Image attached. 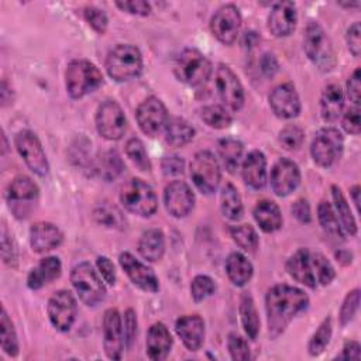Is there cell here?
<instances>
[{"instance_id":"6da1fadb","label":"cell","mask_w":361,"mask_h":361,"mask_svg":"<svg viewBox=\"0 0 361 361\" xmlns=\"http://www.w3.org/2000/svg\"><path fill=\"white\" fill-rule=\"evenodd\" d=\"M309 305L307 295L295 286L275 285L265 298L268 330L271 337H278L285 331L293 317Z\"/></svg>"},{"instance_id":"7a4b0ae2","label":"cell","mask_w":361,"mask_h":361,"mask_svg":"<svg viewBox=\"0 0 361 361\" xmlns=\"http://www.w3.org/2000/svg\"><path fill=\"white\" fill-rule=\"evenodd\" d=\"M106 71L116 82L135 79L142 72V55L140 49L130 44H118L106 58Z\"/></svg>"},{"instance_id":"3957f363","label":"cell","mask_w":361,"mask_h":361,"mask_svg":"<svg viewBox=\"0 0 361 361\" xmlns=\"http://www.w3.org/2000/svg\"><path fill=\"white\" fill-rule=\"evenodd\" d=\"M103 83V75L96 65L86 59L69 62L65 72L66 92L72 99H80L94 92Z\"/></svg>"},{"instance_id":"277c9868","label":"cell","mask_w":361,"mask_h":361,"mask_svg":"<svg viewBox=\"0 0 361 361\" xmlns=\"http://www.w3.org/2000/svg\"><path fill=\"white\" fill-rule=\"evenodd\" d=\"M173 72L180 82L189 86H199L210 78L212 63L200 51L186 48L176 58Z\"/></svg>"},{"instance_id":"5b68a950","label":"cell","mask_w":361,"mask_h":361,"mask_svg":"<svg viewBox=\"0 0 361 361\" xmlns=\"http://www.w3.org/2000/svg\"><path fill=\"white\" fill-rule=\"evenodd\" d=\"M120 200L128 212L144 217L151 216L158 207V200L154 189L138 178L130 179L121 188Z\"/></svg>"},{"instance_id":"8992f818","label":"cell","mask_w":361,"mask_h":361,"mask_svg":"<svg viewBox=\"0 0 361 361\" xmlns=\"http://www.w3.org/2000/svg\"><path fill=\"white\" fill-rule=\"evenodd\" d=\"M71 282L86 306H96L106 296V288L89 262H80L72 268Z\"/></svg>"},{"instance_id":"52a82bcc","label":"cell","mask_w":361,"mask_h":361,"mask_svg":"<svg viewBox=\"0 0 361 361\" xmlns=\"http://www.w3.org/2000/svg\"><path fill=\"white\" fill-rule=\"evenodd\" d=\"M303 49L307 58L323 71H330L334 65V52L326 31L316 21H310L305 30Z\"/></svg>"},{"instance_id":"ba28073f","label":"cell","mask_w":361,"mask_h":361,"mask_svg":"<svg viewBox=\"0 0 361 361\" xmlns=\"http://www.w3.org/2000/svg\"><path fill=\"white\" fill-rule=\"evenodd\" d=\"M190 178L204 195H212L219 188L221 172L219 161L209 151H199L190 162Z\"/></svg>"},{"instance_id":"9c48e42d","label":"cell","mask_w":361,"mask_h":361,"mask_svg":"<svg viewBox=\"0 0 361 361\" xmlns=\"http://www.w3.org/2000/svg\"><path fill=\"white\" fill-rule=\"evenodd\" d=\"M343 147L344 138L341 133L334 127H326L316 133L312 141L310 154L319 166L326 168L333 165L341 157Z\"/></svg>"},{"instance_id":"30bf717a","label":"cell","mask_w":361,"mask_h":361,"mask_svg":"<svg viewBox=\"0 0 361 361\" xmlns=\"http://www.w3.org/2000/svg\"><path fill=\"white\" fill-rule=\"evenodd\" d=\"M16 148L27 166L37 175L45 176L49 171L48 159L39 138L30 130H21L17 133L16 138Z\"/></svg>"},{"instance_id":"8fae6325","label":"cell","mask_w":361,"mask_h":361,"mask_svg":"<svg viewBox=\"0 0 361 361\" xmlns=\"http://www.w3.org/2000/svg\"><path fill=\"white\" fill-rule=\"evenodd\" d=\"M96 128L99 134L110 141L120 140L127 128L126 116L114 100L103 102L96 111Z\"/></svg>"},{"instance_id":"7c38bea8","label":"cell","mask_w":361,"mask_h":361,"mask_svg":"<svg viewBox=\"0 0 361 361\" xmlns=\"http://www.w3.org/2000/svg\"><path fill=\"white\" fill-rule=\"evenodd\" d=\"M241 28V14L234 4L221 6L210 21L213 35L224 45H231L238 37Z\"/></svg>"},{"instance_id":"4fadbf2b","label":"cell","mask_w":361,"mask_h":361,"mask_svg":"<svg viewBox=\"0 0 361 361\" xmlns=\"http://www.w3.org/2000/svg\"><path fill=\"white\" fill-rule=\"evenodd\" d=\"M76 299L69 290H56L48 300V316L55 329L68 331L76 319Z\"/></svg>"},{"instance_id":"5bb4252c","label":"cell","mask_w":361,"mask_h":361,"mask_svg":"<svg viewBox=\"0 0 361 361\" xmlns=\"http://www.w3.org/2000/svg\"><path fill=\"white\" fill-rule=\"evenodd\" d=\"M135 118L141 131L154 137L168 121V111L165 104L155 96L147 97L137 109Z\"/></svg>"},{"instance_id":"9a60e30c","label":"cell","mask_w":361,"mask_h":361,"mask_svg":"<svg viewBox=\"0 0 361 361\" xmlns=\"http://www.w3.org/2000/svg\"><path fill=\"white\" fill-rule=\"evenodd\" d=\"M216 86L224 104L237 111L244 104V89L230 66L220 63L216 71Z\"/></svg>"},{"instance_id":"2e32d148","label":"cell","mask_w":361,"mask_h":361,"mask_svg":"<svg viewBox=\"0 0 361 361\" xmlns=\"http://www.w3.org/2000/svg\"><path fill=\"white\" fill-rule=\"evenodd\" d=\"M124 330L117 309H107L103 316V345L110 360H120L124 350Z\"/></svg>"},{"instance_id":"e0dca14e","label":"cell","mask_w":361,"mask_h":361,"mask_svg":"<svg viewBox=\"0 0 361 361\" xmlns=\"http://www.w3.org/2000/svg\"><path fill=\"white\" fill-rule=\"evenodd\" d=\"M300 183L299 166L288 159L281 158L271 169V188L278 196H288Z\"/></svg>"},{"instance_id":"ac0fdd59","label":"cell","mask_w":361,"mask_h":361,"mask_svg":"<svg viewBox=\"0 0 361 361\" xmlns=\"http://www.w3.org/2000/svg\"><path fill=\"white\" fill-rule=\"evenodd\" d=\"M164 202L168 213L180 219L190 213L195 203V195L183 180H173L165 188Z\"/></svg>"},{"instance_id":"d6986e66","label":"cell","mask_w":361,"mask_h":361,"mask_svg":"<svg viewBox=\"0 0 361 361\" xmlns=\"http://www.w3.org/2000/svg\"><path fill=\"white\" fill-rule=\"evenodd\" d=\"M118 262L130 281L145 292H157L159 289L158 279L151 268L144 265L130 252H121L118 257Z\"/></svg>"},{"instance_id":"ffe728a7","label":"cell","mask_w":361,"mask_h":361,"mask_svg":"<svg viewBox=\"0 0 361 361\" xmlns=\"http://www.w3.org/2000/svg\"><path fill=\"white\" fill-rule=\"evenodd\" d=\"M269 106L281 118L296 117L300 111V99L292 83L276 86L269 94Z\"/></svg>"},{"instance_id":"44dd1931","label":"cell","mask_w":361,"mask_h":361,"mask_svg":"<svg viewBox=\"0 0 361 361\" xmlns=\"http://www.w3.org/2000/svg\"><path fill=\"white\" fill-rule=\"evenodd\" d=\"M298 21L296 6L293 1L275 3L268 16V30L275 37H288L295 31Z\"/></svg>"},{"instance_id":"7402d4cb","label":"cell","mask_w":361,"mask_h":361,"mask_svg":"<svg viewBox=\"0 0 361 361\" xmlns=\"http://www.w3.org/2000/svg\"><path fill=\"white\" fill-rule=\"evenodd\" d=\"M175 331L189 351H197L204 340V322L197 314H186L176 320Z\"/></svg>"},{"instance_id":"603a6c76","label":"cell","mask_w":361,"mask_h":361,"mask_svg":"<svg viewBox=\"0 0 361 361\" xmlns=\"http://www.w3.org/2000/svg\"><path fill=\"white\" fill-rule=\"evenodd\" d=\"M63 234L52 223L39 221L32 224L30 228V243L31 248L35 252H47L62 244Z\"/></svg>"},{"instance_id":"cb8c5ba5","label":"cell","mask_w":361,"mask_h":361,"mask_svg":"<svg viewBox=\"0 0 361 361\" xmlns=\"http://www.w3.org/2000/svg\"><path fill=\"white\" fill-rule=\"evenodd\" d=\"M286 271L288 274L299 283L309 286V288H316L317 281L314 276V268L310 257V251L306 248L298 250L286 262Z\"/></svg>"},{"instance_id":"d4e9b609","label":"cell","mask_w":361,"mask_h":361,"mask_svg":"<svg viewBox=\"0 0 361 361\" xmlns=\"http://www.w3.org/2000/svg\"><path fill=\"white\" fill-rule=\"evenodd\" d=\"M145 345L147 355L154 361L164 360L168 355L172 347V336L164 323L158 322L149 327Z\"/></svg>"},{"instance_id":"484cf974","label":"cell","mask_w":361,"mask_h":361,"mask_svg":"<svg viewBox=\"0 0 361 361\" xmlns=\"http://www.w3.org/2000/svg\"><path fill=\"white\" fill-rule=\"evenodd\" d=\"M243 179L252 189H261L267 183V159L265 155L254 149L243 162Z\"/></svg>"},{"instance_id":"4316f807","label":"cell","mask_w":361,"mask_h":361,"mask_svg":"<svg viewBox=\"0 0 361 361\" xmlns=\"http://www.w3.org/2000/svg\"><path fill=\"white\" fill-rule=\"evenodd\" d=\"M62 272V264L58 257H45L42 258L35 268L27 276V286L32 290L42 288L47 283H51L59 278Z\"/></svg>"},{"instance_id":"83f0119b","label":"cell","mask_w":361,"mask_h":361,"mask_svg":"<svg viewBox=\"0 0 361 361\" xmlns=\"http://www.w3.org/2000/svg\"><path fill=\"white\" fill-rule=\"evenodd\" d=\"M254 219L265 233H272L281 228L282 214L278 204L272 200H261L254 207Z\"/></svg>"},{"instance_id":"f1b7e54d","label":"cell","mask_w":361,"mask_h":361,"mask_svg":"<svg viewBox=\"0 0 361 361\" xmlns=\"http://www.w3.org/2000/svg\"><path fill=\"white\" fill-rule=\"evenodd\" d=\"M344 106V94L338 85H329L324 87L320 99V110L322 117L326 121H336Z\"/></svg>"},{"instance_id":"f546056e","label":"cell","mask_w":361,"mask_h":361,"mask_svg":"<svg viewBox=\"0 0 361 361\" xmlns=\"http://www.w3.org/2000/svg\"><path fill=\"white\" fill-rule=\"evenodd\" d=\"M138 252L147 261H159L165 252V238L161 230L151 228L142 233L138 241Z\"/></svg>"},{"instance_id":"4dcf8cb0","label":"cell","mask_w":361,"mask_h":361,"mask_svg":"<svg viewBox=\"0 0 361 361\" xmlns=\"http://www.w3.org/2000/svg\"><path fill=\"white\" fill-rule=\"evenodd\" d=\"M195 128L180 117L168 118L165 124V141L171 147H182L192 141Z\"/></svg>"},{"instance_id":"1f68e13d","label":"cell","mask_w":361,"mask_h":361,"mask_svg":"<svg viewBox=\"0 0 361 361\" xmlns=\"http://www.w3.org/2000/svg\"><path fill=\"white\" fill-rule=\"evenodd\" d=\"M226 272L235 286H244L252 276V265L241 252H233L226 261Z\"/></svg>"},{"instance_id":"d6a6232c","label":"cell","mask_w":361,"mask_h":361,"mask_svg":"<svg viewBox=\"0 0 361 361\" xmlns=\"http://www.w3.org/2000/svg\"><path fill=\"white\" fill-rule=\"evenodd\" d=\"M331 196H333V202H334V212L336 216L340 221V226L344 231H347L350 235H354L357 233V223L354 220V216L350 210V206L341 192V189L336 185L331 186Z\"/></svg>"},{"instance_id":"836d02e7","label":"cell","mask_w":361,"mask_h":361,"mask_svg":"<svg viewBox=\"0 0 361 361\" xmlns=\"http://www.w3.org/2000/svg\"><path fill=\"white\" fill-rule=\"evenodd\" d=\"M38 186L25 175L16 176L7 189V197L11 202H28L38 196Z\"/></svg>"},{"instance_id":"e575fe53","label":"cell","mask_w":361,"mask_h":361,"mask_svg":"<svg viewBox=\"0 0 361 361\" xmlns=\"http://www.w3.org/2000/svg\"><path fill=\"white\" fill-rule=\"evenodd\" d=\"M238 310H240L241 323H243V327H244L247 336L251 340H255L258 330H259V319H258V313H257L252 296L250 293L245 292L241 295Z\"/></svg>"},{"instance_id":"d590c367","label":"cell","mask_w":361,"mask_h":361,"mask_svg":"<svg viewBox=\"0 0 361 361\" xmlns=\"http://www.w3.org/2000/svg\"><path fill=\"white\" fill-rule=\"evenodd\" d=\"M217 149H219V155H220L226 169L233 173L241 162V157H243L241 141L234 140V138H223L219 141Z\"/></svg>"},{"instance_id":"8d00e7d4","label":"cell","mask_w":361,"mask_h":361,"mask_svg":"<svg viewBox=\"0 0 361 361\" xmlns=\"http://www.w3.org/2000/svg\"><path fill=\"white\" fill-rule=\"evenodd\" d=\"M220 207L228 220H238L243 216V202L233 183H226L220 196Z\"/></svg>"},{"instance_id":"74e56055","label":"cell","mask_w":361,"mask_h":361,"mask_svg":"<svg viewBox=\"0 0 361 361\" xmlns=\"http://www.w3.org/2000/svg\"><path fill=\"white\" fill-rule=\"evenodd\" d=\"M317 216H319L320 226L329 235L343 240V228L340 226V221L336 216L333 206L329 202H326V200L320 202V204L317 207Z\"/></svg>"},{"instance_id":"f35d334b","label":"cell","mask_w":361,"mask_h":361,"mask_svg":"<svg viewBox=\"0 0 361 361\" xmlns=\"http://www.w3.org/2000/svg\"><path fill=\"white\" fill-rule=\"evenodd\" d=\"M96 169L99 171L103 179L111 180L121 173V171L124 169V165L120 155L116 151H107V152H103L102 157L99 158Z\"/></svg>"},{"instance_id":"ab89813d","label":"cell","mask_w":361,"mask_h":361,"mask_svg":"<svg viewBox=\"0 0 361 361\" xmlns=\"http://www.w3.org/2000/svg\"><path fill=\"white\" fill-rule=\"evenodd\" d=\"M200 117L212 128H226L231 124V114L220 104L204 106L200 111Z\"/></svg>"},{"instance_id":"60d3db41","label":"cell","mask_w":361,"mask_h":361,"mask_svg":"<svg viewBox=\"0 0 361 361\" xmlns=\"http://www.w3.org/2000/svg\"><path fill=\"white\" fill-rule=\"evenodd\" d=\"M0 337H1V348L4 353H7L11 357H16L18 354V341H17V334L14 330V326L7 316L6 309L1 312V319H0Z\"/></svg>"},{"instance_id":"b9f144b4","label":"cell","mask_w":361,"mask_h":361,"mask_svg":"<svg viewBox=\"0 0 361 361\" xmlns=\"http://www.w3.org/2000/svg\"><path fill=\"white\" fill-rule=\"evenodd\" d=\"M231 237L235 244L248 252H255L258 247V235L257 231L250 224H240L230 228Z\"/></svg>"},{"instance_id":"7bdbcfd3","label":"cell","mask_w":361,"mask_h":361,"mask_svg":"<svg viewBox=\"0 0 361 361\" xmlns=\"http://www.w3.org/2000/svg\"><path fill=\"white\" fill-rule=\"evenodd\" d=\"M331 337V319L327 317L322 322V324L319 326V329L314 331V334L312 336L309 344H307V350L310 355H319L322 354Z\"/></svg>"},{"instance_id":"ee69618b","label":"cell","mask_w":361,"mask_h":361,"mask_svg":"<svg viewBox=\"0 0 361 361\" xmlns=\"http://www.w3.org/2000/svg\"><path fill=\"white\" fill-rule=\"evenodd\" d=\"M126 154L130 158V161L141 171H149L151 162L148 158V154L144 148V144L138 138H130L126 144Z\"/></svg>"},{"instance_id":"f6af8a7d","label":"cell","mask_w":361,"mask_h":361,"mask_svg":"<svg viewBox=\"0 0 361 361\" xmlns=\"http://www.w3.org/2000/svg\"><path fill=\"white\" fill-rule=\"evenodd\" d=\"M312 257V262H313V268H314V276L317 281V285H329L334 276V268L330 264V261L320 252H310Z\"/></svg>"},{"instance_id":"bcb514c9","label":"cell","mask_w":361,"mask_h":361,"mask_svg":"<svg viewBox=\"0 0 361 361\" xmlns=\"http://www.w3.org/2000/svg\"><path fill=\"white\" fill-rule=\"evenodd\" d=\"M216 290V285L213 279L207 275H197L192 279L190 283V296L195 302H202Z\"/></svg>"},{"instance_id":"7dc6e473","label":"cell","mask_w":361,"mask_h":361,"mask_svg":"<svg viewBox=\"0 0 361 361\" xmlns=\"http://www.w3.org/2000/svg\"><path fill=\"white\" fill-rule=\"evenodd\" d=\"M305 138L303 130L295 124H289L285 128L281 130L279 133V142L286 148V149H296L302 145Z\"/></svg>"},{"instance_id":"c3c4849f","label":"cell","mask_w":361,"mask_h":361,"mask_svg":"<svg viewBox=\"0 0 361 361\" xmlns=\"http://www.w3.org/2000/svg\"><path fill=\"white\" fill-rule=\"evenodd\" d=\"M358 305H360V289H354L347 293L340 309V323L343 326H345L353 320V317L358 310Z\"/></svg>"},{"instance_id":"681fc988","label":"cell","mask_w":361,"mask_h":361,"mask_svg":"<svg viewBox=\"0 0 361 361\" xmlns=\"http://www.w3.org/2000/svg\"><path fill=\"white\" fill-rule=\"evenodd\" d=\"M227 347H228L231 358L235 360V361H245V360L251 358L250 347H248L247 341L241 336H238L235 333H231L228 336Z\"/></svg>"},{"instance_id":"f907efd6","label":"cell","mask_w":361,"mask_h":361,"mask_svg":"<svg viewBox=\"0 0 361 361\" xmlns=\"http://www.w3.org/2000/svg\"><path fill=\"white\" fill-rule=\"evenodd\" d=\"M85 14V20L89 23V25L99 34H104L106 30H107V16L103 10L97 8V7H93V6H89L85 8L83 11Z\"/></svg>"},{"instance_id":"816d5d0a","label":"cell","mask_w":361,"mask_h":361,"mask_svg":"<svg viewBox=\"0 0 361 361\" xmlns=\"http://www.w3.org/2000/svg\"><path fill=\"white\" fill-rule=\"evenodd\" d=\"M1 257H3V261L8 267H16V264H17V248H16V244H14V241H13L11 235L8 234L6 227H3V230H1Z\"/></svg>"},{"instance_id":"f5cc1de1","label":"cell","mask_w":361,"mask_h":361,"mask_svg":"<svg viewBox=\"0 0 361 361\" xmlns=\"http://www.w3.org/2000/svg\"><path fill=\"white\" fill-rule=\"evenodd\" d=\"M94 217L97 219L99 223L106 224V226H109V227L118 226L120 221H121L120 212H118L116 207H111V206H109V204L99 206V207L94 210Z\"/></svg>"},{"instance_id":"db71d44e","label":"cell","mask_w":361,"mask_h":361,"mask_svg":"<svg viewBox=\"0 0 361 361\" xmlns=\"http://www.w3.org/2000/svg\"><path fill=\"white\" fill-rule=\"evenodd\" d=\"M343 128L350 134H360L361 128V118H360V107L353 106L350 107L345 114L343 116Z\"/></svg>"},{"instance_id":"11a10c76","label":"cell","mask_w":361,"mask_h":361,"mask_svg":"<svg viewBox=\"0 0 361 361\" xmlns=\"http://www.w3.org/2000/svg\"><path fill=\"white\" fill-rule=\"evenodd\" d=\"M345 39H347V45L350 52L354 56H360L361 52V28H360V23L355 21L354 24H351L347 30L345 34Z\"/></svg>"},{"instance_id":"9f6ffc18","label":"cell","mask_w":361,"mask_h":361,"mask_svg":"<svg viewBox=\"0 0 361 361\" xmlns=\"http://www.w3.org/2000/svg\"><path fill=\"white\" fill-rule=\"evenodd\" d=\"M347 96L354 103V106L360 104V99H361V72H360V68H357L347 80Z\"/></svg>"},{"instance_id":"6f0895ef","label":"cell","mask_w":361,"mask_h":361,"mask_svg":"<svg viewBox=\"0 0 361 361\" xmlns=\"http://www.w3.org/2000/svg\"><path fill=\"white\" fill-rule=\"evenodd\" d=\"M124 340L127 347L133 345V341L137 336V317L133 309H127L124 313Z\"/></svg>"},{"instance_id":"680465c9","label":"cell","mask_w":361,"mask_h":361,"mask_svg":"<svg viewBox=\"0 0 361 361\" xmlns=\"http://www.w3.org/2000/svg\"><path fill=\"white\" fill-rule=\"evenodd\" d=\"M116 6L123 10L127 11L130 14H137V16H148L151 11V6L147 1L142 0H133V1H117Z\"/></svg>"},{"instance_id":"91938a15","label":"cell","mask_w":361,"mask_h":361,"mask_svg":"<svg viewBox=\"0 0 361 361\" xmlns=\"http://www.w3.org/2000/svg\"><path fill=\"white\" fill-rule=\"evenodd\" d=\"M97 269L102 275V278L109 283V285H114L116 282V269L113 262L107 258V257H99L96 261Z\"/></svg>"},{"instance_id":"94428289","label":"cell","mask_w":361,"mask_h":361,"mask_svg":"<svg viewBox=\"0 0 361 361\" xmlns=\"http://www.w3.org/2000/svg\"><path fill=\"white\" fill-rule=\"evenodd\" d=\"M183 159L178 155H169L162 159V171L165 175H178L183 172Z\"/></svg>"},{"instance_id":"6125c7cd","label":"cell","mask_w":361,"mask_h":361,"mask_svg":"<svg viewBox=\"0 0 361 361\" xmlns=\"http://www.w3.org/2000/svg\"><path fill=\"white\" fill-rule=\"evenodd\" d=\"M292 213L300 223L310 221V207L305 199H299L292 204Z\"/></svg>"},{"instance_id":"be15d7a7","label":"cell","mask_w":361,"mask_h":361,"mask_svg":"<svg viewBox=\"0 0 361 361\" xmlns=\"http://www.w3.org/2000/svg\"><path fill=\"white\" fill-rule=\"evenodd\" d=\"M338 360H360L361 347L357 341H347L341 350V354L337 355Z\"/></svg>"},{"instance_id":"e7e4bbea","label":"cell","mask_w":361,"mask_h":361,"mask_svg":"<svg viewBox=\"0 0 361 361\" xmlns=\"http://www.w3.org/2000/svg\"><path fill=\"white\" fill-rule=\"evenodd\" d=\"M259 65H261V71L264 72L265 76H274L278 71V62H276L275 56L271 54H265L261 58Z\"/></svg>"},{"instance_id":"03108f58","label":"cell","mask_w":361,"mask_h":361,"mask_svg":"<svg viewBox=\"0 0 361 361\" xmlns=\"http://www.w3.org/2000/svg\"><path fill=\"white\" fill-rule=\"evenodd\" d=\"M358 193H360V186L357 185V186H354V188L351 189V195H353V199H354V204H355V207H357V209H358V204H360Z\"/></svg>"},{"instance_id":"003e7915","label":"cell","mask_w":361,"mask_h":361,"mask_svg":"<svg viewBox=\"0 0 361 361\" xmlns=\"http://www.w3.org/2000/svg\"><path fill=\"white\" fill-rule=\"evenodd\" d=\"M338 4L343 6V7H358L360 6L358 1H355V3H338Z\"/></svg>"}]
</instances>
